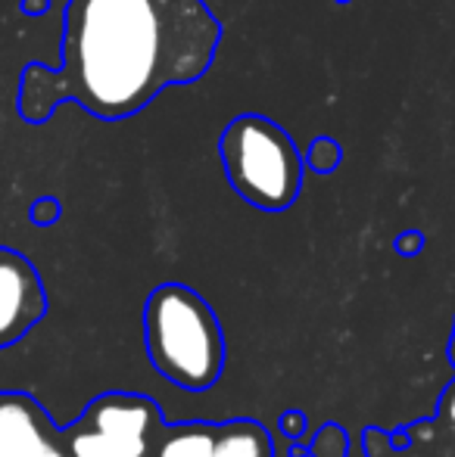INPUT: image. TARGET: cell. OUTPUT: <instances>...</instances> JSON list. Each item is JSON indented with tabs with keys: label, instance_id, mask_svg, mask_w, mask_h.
I'll return each instance as SVG.
<instances>
[{
	"label": "cell",
	"instance_id": "obj_16",
	"mask_svg": "<svg viewBox=\"0 0 455 457\" xmlns=\"http://www.w3.org/2000/svg\"><path fill=\"white\" fill-rule=\"evenodd\" d=\"M281 427H287L291 433H297V429H299V417H297V414H291L287 420H281Z\"/></svg>",
	"mask_w": 455,
	"mask_h": 457
},
{
	"label": "cell",
	"instance_id": "obj_9",
	"mask_svg": "<svg viewBox=\"0 0 455 457\" xmlns=\"http://www.w3.org/2000/svg\"><path fill=\"white\" fill-rule=\"evenodd\" d=\"M69 448H72V457H131L119 442H113L110 436L97 433V429H91V427L75 433Z\"/></svg>",
	"mask_w": 455,
	"mask_h": 457
},
{
	"label": "cell",
	"instance_id": "obj_3",
	"mask_svg": "<svg viewBox=\"0 0 455 457\" xmlns=\"http://www.w3.org/2000/svg\"><path fill=\"white\" fill-rule=\"evenodd\" d=\"M219 156L228 184L253 209L284 212L303 190V153L268 115L243 112L231 119L219 137Z\"/></svg>",
	"mask_w": 455,
	"mask_h": 457
},
{
	"label": "cell",
	"instance_id": "obj_6",
	"mask_svg": "<svg viewBox=\"0 0 455 457\" xmlns=\"http://www.w3.org/2000/svg\"><path fill=\"white\" fill-rule=\"evenodd\" d=\"M213 457H274L272 439L256 423H231L225 429H215Z\"/></svg>",
	"mask_w": 455,
	"mask_h": 457
},
{
	"label": "cell",
	"instance_id": "obj_11",
	"mask_svg": "<svg viewBox=\"0 0 455 457\" xmlns=\"http://www.w3.org/2000/svg\"><path fill=\"white\" fill-rule=\"evenodd\" d=\"M16 457H69V454L63 452L60 445H54L47 436H41V439H35L31 445H25Z\"/></svg>",
	"mask_w": 455,
	"mask_h": 457
},
{
	"label": "cell",
	"instance_id": "obj_1",
	"mask_svg": "<svg viewBox=\"0 0 455 457\" xmlns=\"http://www.w3.org/2000/svg\"><path fill=\"white\" fill-rule=\"evenodd\" d=\"M222 22L206 0H69L63 62L25 66L19 115L44 125L63 100L104 121L138 115L213 69Z\"/></svg>",
	"mask_w": 455,
	"mask_h": 457
},
{
	"label": "cell",
	"instance_id": "obj_5",
	"mask_svg": "<svg viewBox=\"0 0 455 457\" xmlns=\"http://www.w3.org/2000/svg\"><path fill=\"white\" fill-rule=\"evenodd\" d=\"M153 423H156V404L147 398L113 395L88 411V427L110 436L131 457H147Z\"/></svg>",
	"mask_w": 455,
	"mask_h": 457
},
{
	"label": "cell",
	"instance_id": "obj_18",
	"mask_svg": "<svg viewBox=\"0 0 455 457\" xmlns=\"http://www.w3.org/2000/svg\"><path fill=\"white\" fill-rule=\"evenodd\" d=\"M337 4H352V0H337Z\"/></svg>",
	"mask_w": 455,
	"mask_h": 457
},
{
	"label": "cell",
	"instance_id": "obj_2",
	"mask_svg": "<svg viewBox=\"0 0 455 457\" xmlns=\"http://www.w3.org/2000/svg\"><path fill=\"white\" fill-rule=\"evenodd\" d=\"M147 352L169 383L188 392L215 386L225 364L219 320L213 308L184 283H163L147 302Z\"/></svg>",
	"mask_w": 455,
	"mask_h": 457
},
{
	"label": "cell",
	"instance_id": "obj_10",
	"mask_svg": "<svg viewBox=\"0 0 455 457\" xmlns=\"http://www.w3.org/2000/svg\"><path fill=\"white\" fill-rule=\"evenodd\" d=\"M312 454L316 457H343L346 454V436L337 427H324L312 442Z\"/></svg>",
	"mask_w": 455,
	"mask_h": 457
},
{
	"label": "cell",
	"instance_id": "obj_4",
	"mask_svg": "<svg viewBox=\"0 0 455 457\" xmlns=\"http://www.w3.org/2000/svg\"><path fill=\"white\" fill-rule=\"evenodd\" d=\"M44 314V289L19 253L0 249V345L19 339Z\"/></svg>",
	"mask_w": 455,
	"mask_h": 457
},
{
	"label": "cell",
	"instance_id": "obj_14",
	"mask_svg": "<svg viewBox=\"0 0 455 457\" xmlns=\"http://www.w3.org/2000/svg\"><path fill=\"white\" fill-rule=\"evenodd\" d=\"M35 218H38V221H54V218H56V203H54V199H41V203H38V209H35Z\"/></svg>",
	"mask_w": 455,
	"mask_h": 457
},
{
	"label": "cell",
	"instance_id": "obj_17",
	"mask_svg": "<svg viewBox=\"0 0 455 457\" xmlns=\"http://www.w3.org/2000/svg\"><path fill=\"white\" fill-rule=\"evenodd\" d=\"M450 358H452V364H455V330H452V339H450Z\"/></svg>",
	"mask_w": 455,
	"mask_h": 457
},
{
	"label": "cell",
	"instance_id": "obj_12",
	"mask_svg": "<svg viewBox=\"0 0 455 457\" xmlns=\"http://www.w3.org/2000/svg\"><path fill=\"white\" fill-rule=\"evenodd\" d=\"M421 243H425V237H421L418 230H409V234H400L396 249H400V255H415L421 249Z\"/></svg>",
	"mask_w": 455,
	"mask_h": 457
},
{
	"label": "cell",
	"instance_id": "obj_13",
	"mask_svg": "<svg viewBox=\"0 0 455 457\" xmlns=\"http://www.w3.org/2000/svg\"><path fill=\"white\" fill-rule=\"evenodd\" d=\"M440 414H443V420L450 423V429L455 433V383L446 389V395H443V404H440Z\"/></svg>",
	"mask_w": 455,
	"mask_h": 457
},
{
	"label": "cell",
	"instance_id": "obj_7",
	"mask_svg": "<svg viewBox=\"0 0 455 457\" xmlns=\"http://www.w3.org/2000/svg\"><path fill=\"white\" fill-rule=\"evenodd\" d=\"M215 429L213 427H181L159 445L156 457H213Z\"/></svg>",
	"mask_w": 455,
	"mask_h": 457
},
{
	"label": "cell",
	"instance_id": "obj_15",
	"mask_svg": "<svg viewBox=\"0 0 455 457\" xmlns=\"http://www.w3.org/2000/svg\"><path fill=\"white\" fill-rule=\"evenodd\" d=\"M47 4H50V0H25L22 10L25 12H44V10H47Z\"/></svg>",
	"mask_w": 455,
	"mask_h": 457
},
{
	"label": "cell",
	"instance_id": "obj_8",
	"mask_svg": "<svg viewBox=\"0 0 455 457\" xmlns=\"http://www.w3.org/2000/svg\"><path fill=\"white\" fill-rule=\"evenodd\" d=\"M303 162H306V169L316 171V175H334V171L341 169V162H343L341 140L328 137V134L316 137L309 144V150L303 153Z\"/></svg>",
	"mask_w": 455,
	"mask_h": 457
}]
</instances>
